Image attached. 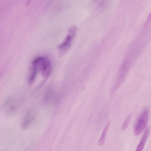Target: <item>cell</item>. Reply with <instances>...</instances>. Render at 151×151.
Instances as JSON below:
<instances>
[{
	"mask_svg": "<svg viewBox=\"0 0 151 151\" xmlns=\"http://www.w3.org/2000/svg\"><path fill=\"white\" fill-rule=\"evenodd\" d=\"M31 71L40 72L44 78L49 77L52 72L51 62L47 57L40 56L34 59L31 64Z\"/></svg>",
	"mask_w": 151,
	"mask_h": 151,
	"instance_id": "obj_1",
	"label": "cell"
},
{
	"mask_svg": "<svg viewBox=\"0 0 151 151\" xmlns=\"http://www.w3.org/2000/svg\"><path fill=\"white\" fill-rule=\"evenodd\" d=\"M149 116V111L146 109L144 110L139 117L134 128L135 135H139L145 128L147 124Z\"/></svg>",
	"mask_w": 151,
	"mask_h": 151,
	"instance_id": "obj_2",
	"label": "cell"
},
{
	"mask_svg": "<svg viewBox=\"0 0 151 151\" xmlns=\"http://www.w3.org/2000/svg\"><path fill=\"white\" fill-rule=\"evenodd\" d=\"M77 28L75 26L71 27L69 30L68 34L63 42L60 45L59 48L63 51L67 50L70 47L71 43L76 35Z\"/></svg>",
	"mask_w": 151,
	"mask_h": 151,
	"instance_id": "obj_3",
	"label": "cell"
},
{
	"mask_svg": "<svg viewBox=\"0 0 151 151\" xmlns=\"http://www.w3.org/2000/svg\"><path fill=\"white\" fill-rule=\"evenodd\" d=\"M5 113L7 115L14 114L17 109V104L16 100L12 98H9L5 101L3 106Z\"/></svg>",
	"mask_w": 151,
	"mask_h": 151,
	"instance_id": "obj_4",
	"label": "cell"
},
{
	"mask_svg": "<svg viewBox=\"0 0 151 151\" xmlns=\"http://www.w3.org/2000/svg\"><path fill=\"white\" fill-rule=\"evenodd\" d=\"M35 112L33 109L29 110L25 116L22 124V127L26 129L29 127L34 120Z\"/></svg>",
	"mask_w": 151,
	"mask_h": 151,
	"instance_id": "obj_5",
	"label": "cell"
},
{
	"mask_svg": "<svg viewBox=\"0 0 151 151\" xmlns=\"http://www.w3.org/2000/svg\"><path fill=\"white\" fill-rule=\"evenodd\" d=\"M150 128H148L145 131L135 151H142L143 150L149 135Z\"/></svg>",
	"mask_w": 151,
	"mask_h": 151,
	"instance_id": "obj_6",
	"label": "cell"
},
{
	"mask_svg": "<svg viewBox=\"0 0 151 151\" xmlns=\"http://www.w3.org/2000/svg\"><path fill=\"white\" fill-rule=\"evenodd\" d=\"M111 124V121H109L105 126L101 134V137L98 142L100 146L103 145L104 143L107 133L108 131Z\"/></svg>",
	"mask_w": 151,
	"mask_h": 151,
	"instance_id": "obj_7",
	"label": "cell"
},
{
	"mask_svg": "<svg viewBox=\"0 0 151 151\" xmlns=\"http://www.w3.org/2000/svg\"><path fill=\"white\" fill-rule=\"evenodd\" d=\"M131 117V115L129 114L126 118L121 127V129L122 130H125L127 128Z\"/></svg>",
	"mask_w": 151,
	"mask_h": 151,
	"instance_id": "obj_8",
	"label": "cell"
},
{
	"mask_svg": "<svg viewBox=\"0 0 151 151\" xmlns=\"http://www.w3.org/2000/svg\"><path fill=\"white\" fill-rule=\"evenodd\" d=\"M151 22V12L148 16L146 21L144 24V26L146 27Z\"/></svg>",
	"mask_w": 151,
	"mask_h": 151,
	"instance_id": "obj_9",
	"label": "cell"
}]
</instances>
